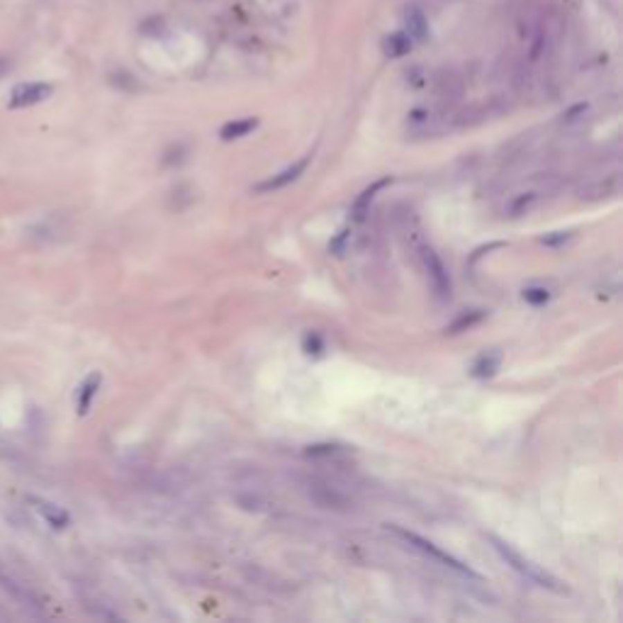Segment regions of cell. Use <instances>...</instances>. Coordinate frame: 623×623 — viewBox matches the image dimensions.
Instances as JSON below:
<instances>
[{"instance_id": "5b68a950", "label": "cell", "mask_w": 623, "mask_h": 623, "mask_svg": "<svg viewBox=\"0 0 623 623\" xmlns=\"http://www.w3.org/2000/svg\"><path fill=\"white\" fill-rule=\"evenodd\" d=\"M307 166H309V156H304V159L295 161L292 166H288V168H283V170H280V173L270 175L268 180H263V183H258L254 190H256V193H275V190H283V188H288L290 183H295V180H297L299 175H302L304 170H307Z\"/></svg>"}, {"instance_id": "8992f818", "label": "cell", "mask_w": 623, "mask_h": 623, "mask_svg": "<svg viewBox=\"0 0 623 623\" xmlns=\"http://www.w3.org/2000/svg\"><path fill=\"white\" fill-rule=\"evenodd\" d=\"M32 504H35V509L42 514V518H44L51 529H66L71 524L69 511L64 507H59V504L46 502V499H37V497H32Z\"/></svg>"}, {"instance_id": "2e32d148", "label": "cell", "mask_w": 623, "mask_h": 623, "mask_svg": "<svg viewBox=\"0 0 623 623\" xmlns=\"http://www.w3.org/2000/svg\"><path fill=\"white\" fill-rule=\"evenodd\" d=\"M322 349H324V344H322V339L317 334L304 339V351H307V353H319Z\"/></svg>"}, {"instance_id": "3957f363", "label": "cell", "mask_w": 623, "mask_h": 623, "mask_svg": "<svg viewBox=\"0 0 623 623\" xmlns=\"http://www.w3.org/2000/svg\"><path fill=\"white\" fill-rule=\"evenodd\" d=\"M419 258H421V263H424V270H426V275H429L434 292L439 295L441 299H448L450 292H453V283H450L448 268H446L444 261L439 258V254H436L431 246L424 244L419 249Z\"/></svg>"}, {"instance_id": "9a60e30c", "label": "cell", "mask_w": 623, "mask_h": 623, "mask_svg": "<svg viewBox=\"0 0 623 623\" xmlns=\"http://www.w3.org/2000/svg\"><path fill=\"white\" fill-rule=\"evenodd\" d=\"M570 236H572L570 231H553V234H545L541 241H543L545 246H560V244H565Z\"/></svg>"}, {"instance_id": "7c38bea8", "label": "cell", "mask_w": 623, "mask_h": 623, "mask_svg": "<svg viewBox=\"0 0 623 623\" xmlns=\"http://www.w3.org/2000/svg\"><path fill=\"white\" fill-rule=\"evenodd\" d=\"M484 317H487V312H482V309H470V312H463L458 319L450 322V324L446 326V334L455 336V334H463V331L475 329V326H477Z\"/></svg>"}, {"instance_id": "e0dca14e", "label": "cell", "mask_w": 623, "mask_h": 623, "mask_svg": "<svg viewBox=\"0 0 623 623\" xmlns=\"http://www.w3.org/2000/svg\"><path fill=\"white\" fill-rule=\"evenodd\" d=\"M334 453V446H312V448L307 450V455H331Z\"/></svg>"}, {"instance_id": "277c9868", "label": "cell", "mask_w": 623, "mask_h": 623, "mask_svg": "<svg viewBox=\"0 0 623 623\" xmlns=\"http://www.w3.org/2000/svg\"><path fill=\"white\" fill-rule=\"evenodd\" d=\"M51 93H54V88H51L49 83H20V85H15V90H12L8 105H10L12 110L40 105V103H44Z\"/></svg>"}, {"instance_id": "52a82bcc", "label": "cell", "mask_w": 623, "mask_h": 623, "mask_svg": "<svg viewBox=\"0 0 623 623\" xmlns=\"http://www.w3.org/2000/svg\"><path fill=\"white\" fill-rule=\"evenodd\" d=\"M100 385H103V375L100 373H90L83 380V385L78 387V394H76V412H78V416H85L90 412V404H93Z\"/></svg>"}, {"instance_id": "ba28073f", "label": "cell", "mask_w": 623, "mask_h": 623, "mask_svg": "<svg viewBox=\"0 0 623 623\" xmlns=\"http://www.w3.org/2000/svg\"><path fill=\"white\" fill-rule=\"evenodd\" d=\"M404 32L412 37V42H424L429 37V22H426L424 10H419L416 6L407 8V12H404Z\"/></svg>"}, {"instance_id": "30bf717a", "label": "cell", "mask_w": 623, "mask_h": 623, "mask_svg": "<svg viewBox=\"0 0 623 623\" xmlns=\"http://www.w3.org/2000/svg\"><path fill=\"white\" fill-rule=\"evenodd\" d=\"M499 365H502V353L489 351V353H482L477 360H475L473 368H470V373H473L475 378H480V380H487V378H492V375H497Z\"/></svg>"}, {"instance_id": "6da1fadb", "label": "cell", "mask_w": 623, "mask_h": 623, "mask_svg": "<svg viewBox=\"0 0 623 623\" xmlns=\"http://www.w3.org/2000/svg\"><path fill=\"white\" fill-rule=\"evenodd\" d=\"M487 538H489V543H492V548L502 555L504 563H507L509 568L516 570L518 574H524L529 582L538 584V587H543V589H550V592H555V594H568V587H565L558 577H553V574H550L548 570L541 568V565L526 560L524 555L518 553V550H514L507 541L497 538V536H487Z\"/></svg>"}, {"instance_id": "9c48e42d", "label": "cell", "mask_w": 623, "mask_h": 623, "mask_svg": "<svg viewBox=\"0 0 623 623\" xmlns=\"http://www.w3.org/2000/svg\"><path fill=\"white\" fill-rule=\"evenodd\" d=\"M392 183V178H380V180H375L373 185H370V188H365L363 193L358 195V200H356L353 202V210H351V215H353V220L356 222H363L365 220V215H368V210H370V202H373L375 200V195L380 193V190L383 188H387V185Z\"/></svg>"}, {"instance_id": "8fae6325", "label": "cell", "mask_w": 623, "mask_h": 623, "mask_svg": "<svg viewBox=\"0 0 623 623\" xmlns=\"http://www.w3.org/2000/svg\"><path fill=\"white\" fill-rule=\"evenodd\" d=\"M412 46H414V42H412V37L407 35V32H394V35H389L387 40H385V44H383V49H385V54L389 56V59H399V56H407L409 51H412Z\"/></svg>"}, {"instance_id": "7a4b0ae2", "label": "cell", "mask_w": 623, "mask_h": 623, "mask_svg": "<svg viewBox=\"0 0 623 623\" xmlns=\"http://www.w3.org/2000/svg\"><path fill=\"white\" fill-rule=\"evenodd\" d=\"M389 531H392V534L397 536V538H402L404 543L409 545V548L419 550V553H424L426 558H431V560H436V563H441V565H444V568L453 570V572L463 574V577L480 579V577H477V572H475V570H470L468 565H463V563H460V560H455L453 555H448V553H446V550H441L439 545H434V543H431V541L421 538V536L412 534V531H404V529H399V526H389Z\"/></svg>"}, {"instance_id": "4fadbf2b", "label": "cell", "mask_w": 623, "mask_h": 623, "mask_svg": "<svg viewBox=\"0 0 623 623\" xmlns=\"http://www.w3.org/2000/svg\"><path fill=\"white\" fill-rule=\"evenodd\" d=\"M258 127V120L256 117H246V120H234V122H227L225 127H222L220 137L225 141H231V139H241V137L251 134V132Z\"/></svg>"}, {"instance_id": "5bb4252c", "label": "cell", "mask_w": 623, "mask_h": 623, "mask_svg": "<svg viewBox=\"0 0 623 623\" xmlns=\"http://www.w3.org/2000/svg\"><path fill=\"white\" fill-rule=\"evenodd\" d=\"M524 299L529 304H534V307H541V304H545L550 299V292L545 288H538V285H534V288H526L524 290Z\"/></svg>"}]
</instances>
